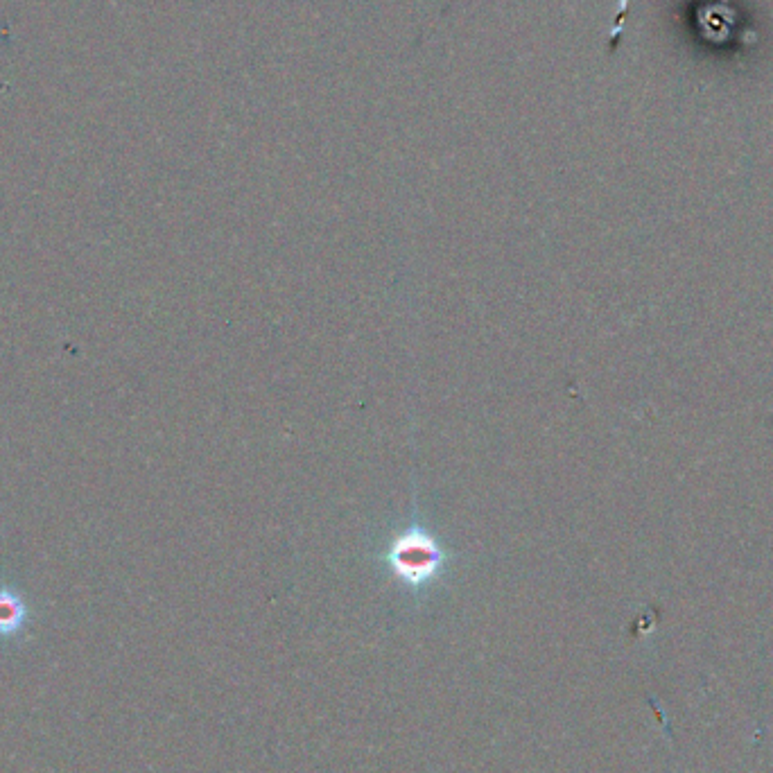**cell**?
<instances>
[{
    "mask_svg": "<svg viewBox=\"0 0 773 773\" xmlns=\"http://www.w3.org/2000/svg\"><path fill=\"white\" fill-rule=\"evenodd\" d=\"M444 559V552L423 529H410V532L401 534L389 550V563L398 575L412 581V584L430 579Z\"/></svg>",
    "mask_w": 773,
    "mask_h": 773,
    "instance_id": "6da1fadb",
    "label": "cell"
},
{
    "mask_svg": "<svg viewBox=\"0 0 773 773\" xmlns=\"http://www.w3.org/2000/svg\"><path fill=\"white\" fill-rule=\"evenodd\" d=\"M25 620H28V609H25L21 595H16L10 588H0V636H16L23 629Z\"/></svg>",
    "mask_w": 773,
    "mask_h": 773,
    "instance_id": "7a4b0ae2",
    "label": "cell"
}]
</instances>
